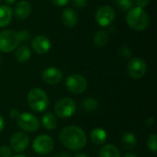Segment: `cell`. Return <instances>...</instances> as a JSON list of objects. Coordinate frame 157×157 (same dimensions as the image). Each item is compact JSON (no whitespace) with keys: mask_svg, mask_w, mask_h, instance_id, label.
Masks as SVG:
<instances>
[{"mask_svg":"<svg viewBox=\"0 0 157 157\" xmlns=\"http://www.w3.org/2000/svg\"><path fill=\"white\" fill-rule=\"evenodd\" d=\"M147 71V65L145 62L139 57L132 58L128 65H127V72L128 75L133 79H141L144 76Z\"/></svg>","mask_w":157,"mask_h":157,"instance_id":"8","label":"cell"},{"mask_svg":"<svg viewBox=\"0 0 157 157\" xmlns=\"http://www.w3.org/2000/svg\"><path fill=\"white\" fill-rule=\"evenodd\" d=\"M31 10L32 8L30 4L26 0H21L16 5L14 8V15L17 19L23 20L26 19L30 15Z\"/></svg>","mask_w":157,"mask_h":157,"instance_id":"14","label":"cell"},{"mask_svg":"<svg viewBox=\"0 0 157 157\" xmlns=\"http://www.w3.org/2000/svg\"><path fill=\"white\" fill-rule=\"evenodd\" d=\"M147 146L150 149V151H152L153 153H156L157 152V138L156 134L153 133L148 137L147 140Z\"/></svg>","mask_w":157,"mask_h":157,"instance_id":"25","label":"cell"},{"mask_svg":"<svg viewBox=\"0 0 157 157\" xmlns=\"http://www.w3.org/2000/svg\"><path fill=\"white\" fill-rule=\"evenodd\" d=\"M0 63H1V56H0Z\"/></svg>","mask_w":157,"mask_h":157,"instance_id":"40","label":"cell"},{"mask_svg":"<svg viewBox=\"0 0 157 157\" xmlns=\"http://www.w3.org/2000/svg\"><path fill=\"white\" fill-rule=\"evenodd\" d=\"M90 138L95 144H103L107 141V132L102 128H96L92 131Z\"/></svg>","mask_w":157,"mask_h":157,"instance_id":"18","label":"cell"},{"mask_svg":"<svg viewBox=\"0 0 157 157\" xmlns=\"http://www.w3.org/2000/svg\"><path fill=\"white\" fill-rule=\"evenodd\" d=\"M61 17H62L63 23L69 28L75 27L78 21V16H77L75 10L71 7H67V8L63 9Z\"/></svg>","mask_w":157,"mask_h":157,"instance_id":"15","label":"cell"},{"mask_svg":"<svg viewBox=\"0 0 157 157\" xmlns=\"http://www.w3.org/2000/svg\"><path fill=\"white\" fill-rule=\"evenodd\" d=\"M51 2L56 6H63L67 5L69 0H51Z\"/></svg>","mask_w":157,"mask_h":157,"instance_id":"31","label":"cell"},{"mask_svg":"<svg viewBox=\"0 0 157 157\" xmlns=\"http://www.w3.org/2000/svg\"><path fill=\"white\" fill-rule=\"evenodd\" d=\"M121 142H122V145H123V147L125 149L132 150L136 145L137 139H136L135 135L132 132H126L122 136Z\"/></svg>","mask_w":157,"mask_h":157,"instance_id":"22","label":"cell"},{"mask_svg":"<svg viewBox=\"0 0 157 157\" xmlns=\"http://www.w3.org/2000/svg\"><path fill=\"white\" fill-rule=\"evenodd\" d=\"M12 155V149L7 146L4 145L0 147V156L1 157H10Z\"/></svg>","mask_w":157,"mask_h":157,"instance_id":"26","label":"cell"},{"mask_svg":"<svg viewBox=\"0 0 157 157\" xmlns=\"http://www.w3.org/2000/svg\"><path fill=\"white\" fill-rule=\"evenodd\" d=\"M17 34H18V37H19L20 41L21 40L28 41L30 39V34H29V32L28 30H21V31L17 32Z\"/></svg>","mask_w":157,"mask_h":157,"instance_id":"28","label":"cell"},{"mask_svg":"<svg viewBox=\"0 0 157 157\" xmlns=\"http://www.w3.org/2000/svg\"><path fill=\"white\" fill-rule=\"evenodd\" d=\"M65 86L71 93L82 94L87 88V81L83 75L73 74L66 78Z\"/></svg>","mask_w":157,"mask_h":157,"instance_id":"7","label":"cell"},{"mask_svg":"<svg viewBox=\"0 0 157 157\" xmlns=\"http://www.w3.org/2000/svg\"><path fill=\"white\" fill-rule=\"evenodd\" d=\"M27 101L29 108L37 112L44 111L49 105V98L46 92L39 87L32 88L28 93Z\"/></svg>","mask_w":157,"mask_h":157,"instance_id":"3","label":"cell"},{"mask_svg":"<svg viewBox=\"0 0 157 157\" xmlns=\"http://www.w3.org/2000/svg\"><path fill=\"white\" fill-rule=\"evenodd\" d=\"M99 157H121V152L115 145L108 144L99 151Z\"/></svg>","mask_w":157,"mask_h":157,"instance_id":"20","label":"cell"},{"mask_svg":"<svg viewBox=\"0 0 157 157\" xmlns=\"http://www.w3.org/2000/svg\"><path fill=\"white\" fill-rule=\"evenodd\" d=\"M121 55L123 58H129V57H131V55H132L131 49H130L129 47H126V46L122 47V48L121 49Z\"/></svg>","mask_w":157,"mask_h":157,"instance_id":"29","label":"cell"},{"mask_svg":"<svg viewBox=\"0 0 157 157\" xmlns=\"http://www.w3.org/2000/svg\"><path fill=\"white\" fill-rule=\"evenodd\" d=\"M60 141L67 149L77 151L86 146V135L81 128L77 126H68L61 131Z\"/></svg>","mask_w":157,"mask_h":157,"instance_id":"1","label":"cell"},{"mask_svg":"<svg viewBox=\"0 0 157 157\" xmlns=\"http://www.w3.org/2000/svg\"><path fill=\"white\" fill-rule=\"evenodd\" d=\"M56 157H70L67 154H65V153H62V154H60V155H58Z\"/></svg>","mask_w":157,"mask_h":157,"instance_id":"37","label":"cell"},{"mask_svg":"<svg viewBox=\"0 0 157 157\" xmlns=\"http://www.w3.org/2000/svg\"><path fill=\"white\" fill-rule=\"evenodd\" d=\"M75 157H88L86 155H85V154H81V153H78V154H76Z\"/></svg>","mask_w":157,"mask_h":157,"instance_id":"35","label":"cell"},{"mask_svg":"<svg viewBox=\"0 0 157 157\" xmlns=\"http://www.w3.org/2000/svg\"><path fill=\"white\" fill-rule=\"evenodd\" d=\"M153 122H154V119H153V118H151V119H148V120H147V125H149V124H150V126H151V125H153Z\"/></svg>","mask_w":157,"mask_h":157,"instance_id":"36","label":"cell"},{"mask_svg":"<svg viewBox=\"0 0 157 157\" xmlns=\"http://www.w3.org/2000/svg\"><path fill=\"white\" fill-rule=\"evenodd\" d=\"M81 108L82 109L86 112V113H92L94 111H96L98 108V103L95 98H86L85 99L82 104H81Z\"/></svg>","mask_w":157,"mask_h":157,"instance_id":"23","label":"cell"},{"mask_svg":"<svg viewBox=\"0 0 157 157\" xmlns=\"http://www.w3.org/2000/svg\"><path fill=\"white\" fill-rule=\"evenodd\" d=\"M115 5L123 11H129L133 7L132 0H115Z\"/></svg>","mask_w":157,"mask_h":157,"instance_id":"24","label":"cell"},{"mask_svg":"<svg viewBox=\"0 0 157 157\" xmlns=\"http://www.w3.org/2000/svg\"><path fill=\"white\" fill-rule=\"evenodd\" d=\"M51 41L44 35H37L32 39L31 47L38 54H45L51 49Z\"/></svg>","mask_w":157,"mask_h":157,"instance_id":"12","label":"cell"},{"mask_svg":"<svg viewBox=\"0 0 157 157\" xmlns=\"http://www.w3.org/2000/svg\"><path fill=\"white\" fill-rule=\"evenodd\" d=\"M94 43L98 47H104L109 41V32L105 29L98 30L94 35Z\"/></svg>","mask_w":157,"mask_h":157,"instance_id":"21","label":"cell"},{"mask_svg":"<svg viewBox=\"0 0 157 157\" xmlns=\"http://www.w3.org/2000/svg\"><path fill=\"white\" fill-rule=\"evenodd\" d=\"M132 2L138 7H141V8H144L149 4V0H132Z\"/></svg>","mask_w":157,"mask_h":157,"instance_id":"30","label":"cell"},{"mask_svg":"<svg viewBox=\"0 0 157 157\" xmlns=\"http://www.w3.org/2000/svg\"><path fill=\"white\" fill-rule=\"evenodd\" d=\"M30 57H31V51L28 46L22 45L16 49L15 58L18 63H25L30 59Z\"/></svg>","mask_w":157,"mask_h":157,"instance_id":"17","label":"cell"},{"mask_svg":"<svg viewBox=\"0 0 157 157\" xmlns=\"http://www.w3.org/2000/svg\"><path fill=\"white\" fill-rule=\"evenodd\" d=\"M13 157H27V156H25V155H15V156H13Z\"/></svg>","mask_w":157,"mask_h":157,"instance_id":"39","label":"cell"},{"mask_svg":"<svg viewBox=\"0 0 157 157\" xmlns=\"http://www.w3.org/2000/svg\"><path fill=\"white\" fill-rule=\"evenodd\" d=\"M13 12L7 5L0 6V28L6 27L12 20Z\"/></svg>","mask_w":157,"mask_h":157,"instance_id":"16","label":"cell"},{"mask_svg":"<svg viewBox=\"0 0 157 157\" xmlns=\"http://www.w3.org/2000/svg\"><path fill=\"white\" fill-rule=\"evenodd\" d=\"M41 123H42V126L44 127V129H46L48 131H52V130L55 129L57 126L56 118L51 112H47L43 115V117L41 119Z\"/></svg>","mask_w":157,"mask_h":157,"instance_id":"19","label":"cell"},{"mask_svg":"<svg viewBox=\"0 0 157 157\" xmlns=\"http://www.w3.org/2000/svg\"><path fill=\"white\" fill-rule=\"evenodd\" d=\"M20 42L18 34L15 30L6 29L0 32V52H10L15 51Z\"/></svg>","mask_w":157,"mask_h":157,"instance_id":"4","label":"cell"},{"mask_svg":"<svg viewBox=\"0 0 157 157\" xmlns=\"http://www.w3.org/2000/svg\"><path fill=\"white\" fill-rule=\"evenodd\" d=\"M4 126H5V122H4V119L3 117L0 115V132L4 130Z\"/></svg>","mask_w":157,"mask_h":157,"instance_id":"33","label":"cell"},{"mask_svg":"<svg viewBox=\"0 0 157 157\" xmlns=\"http://www.w3.org/2000/svg\"><path fill=\"white\" fill-rule=\"evenodd\" d=\"M19 111L17 110V109H11L10 110V112H9V116L12 118V119H14V120H17V118H18V116H19Z\"/></svg>","mask_w":157,"mask_h":157,"instance_id":"32","label":"cell"},{"mask_svg":"<svg viewBox=\"0 0 157 157\" xmlns=\"http://www.w3.org/2000/svg\"><path fill=\"white\" fill-rule=\"evenodd\" d=\"M116 14L113 7L110 6H102L96 12V21L101 27H108L111 25L115 19Z\"/></svg>","mask_w":157,"mask_h":157,"instance_id":"9","label":"cell"},{"mask_svg":"<svg viewBox=\"0 0 157 157\" xmlns=\"http://www.w3.org/2000/svg\"><path fill=\"white\" fill-rule=\"evenodd\" d=\"M54 147L53 140L47 135H40L36 137L32 144V148L39 155H47L52 151Z\"/></svg>","mask_w":157,"mask_h":157,"instance_id":"10","label":"cell"},{"mask_svg":"<svg viewBox=\"0 0 157 157\" xmlns=\"http://www.w3.org/2000/svg\"><path fill=\"white\" fill-rule=\"evenodd\" d=\"M124 157H137V155H135L133 154H128V155H126Z\"/></svg>","mask_w":157,"mask_h":157,"instance_id":"38","label":"cell"},{"mask_svg":"<svg viewBox=\"0 0 157 157\" xmlns=\"http://www.w3.org/2000/svg\"><path fill=\"white\" fill-rule=\"evenodd\" d=\"M4 2L7 5H12L16 2V0H4Z\"/></svg>","mask_w":157,"mask_h":157,"instance_id":"34","label":"cell"},{"mask_svg":"<svg viewBox=\"0 0 157 157\" xmlns=\"http://www.w3.org/2000/svg\"><path fill=\"white\" fill-rule=\"evenodd\" d=\"M17 123L18 127L26 132H34L38 131L40 127L39 119L29 112L19 114L18 118L17 119Z\"/></svg>","mask_w":157,"mask_h":157,"instance_id":"5","label":"cell"},{"mask_svg":"<svg viewBox=\"0 0 157 157\" xmlns=\"http://www.w3.org/2000/svg\"><path fill=\"white\" fill-rule=\"evenodd\" d=\"M0 2H1V0H0Z\"/></svg>","mask_w":157,"mask_h":157,"instance_id":"41","label":"cell"},{"mask_svg":"<svg viewBox=\"0 0 157 157\" xmlns=\"http://www.w3.org/2000/svg\"><path fill=\"white\" fill-rule=\"evenodd\" d=\"M128 26L136 31H143L147 29L150 23L149 16L144 8L133 6L126 16Z\"/></svg>","mask_w":157,"mask_h":157,"instance_id":"2","label":"cell"},{"mask_svg":"<svg viewBox=\"0 0 157 157\" xmlns=\"http://www.w3.org/2000/svg\"><path fill=\"white\" fill-rule=\"evenodd\" d=\"M72 4L76 9H84L87 5V0H72Z\"/></svg>","mask_w":157,"mask_h":157,"instance_id":"27","label":"cell"},{"mask_svg":"<svg viewBox=\"0 0 157 157\" xmlns=\"http://www.w3.org/2000/svg\"><path fill=\"white\" fill-rule=\"evenodd\" d=\"M76 110V105L75 101L69 98H63L57 101L54 106V112L60 118L72 117Z\"/></svg>","mask_w":157,"mask_h":157,"instance_id":"6","label":"cell"},{"mask_svg":"<svg viewBox=\"0 0 157 157\" xmlns=\"http://www.w3.org/2000/svg\"><path fill=\"white\" fill-rule=\"evenodd\" d=\"M62 78H63V74L56 67H49L45 69L42 73V79L44 83L51 86L60 83Z\"/></svg>","mask_w":157,"mask_h":157,"instance_id":"13","label":"cell"},{"mask_svg":"<svg viewBox=\"0 0 157 157\" xmlns=\"http://www.w3.org/2000/svg\"><path fill=\"white\" fill-rule=\"evenodd\" d=\"M29 144L28 135L24 132H15L10 138V148L17 153H21L27 149Z\"/></svg>","mask_w":157,"mask_h":157,"instance_id":"11","label":"cell"}]
</instances>
